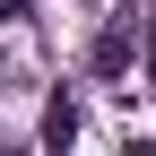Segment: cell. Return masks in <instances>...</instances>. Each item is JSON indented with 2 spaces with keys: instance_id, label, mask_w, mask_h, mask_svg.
I'll return each mask as SVG.
<instances>
[{
  "instance_id": "obj_2",
  "label": "cell",
  "mask_w": 156,
  "mask_h": 156,
  "mask_svg": "<svg viewBox=\"0 0 156 156\" xmlns=\"http://www.w3.org/2000/svg\"><path fill=\"white\" fill-rule=\"evenodd\" d=\"M69 139H78V104L52 95V104H44V147H69Z\"/></svg>"
},
{
  "instance_id": "obj_3",
  "label": "cell",
  "mask_w": 156,
  "mask_h": 156,
  "mask_svg": "<svg viewBox=\"0 0 156 156\" xmlns=\"http://www.w3.org/2000/svg\"><path fill=\"white\" fill-rule=\"evenodd\" d=\"M139 44H147V78H156V9L139 17Z\"/></svg>"
},
{
  "instance_id": "obj_1",
  "label": "cell",
  "mask_w": 156,
  "mask_h": 156,
  "mask_svg": "<svg viewBox=\"0 0 156 156\" xmlns=\"http://www.w3.org/2000/svg\"><path fill=\"white\" fill-rule=\"evenodd\" d=\"M130 44H139V17H113V26L87 44V69H95V78H122V69H130Z\"/></svg>"
},
{
  "instance_id": "obj_4",
  "label": "cell",
  "mask_w": 156,
  "mask_h": 156,
  "mask_svg": "<svg viewBox=\"0 0 156 156\" xmlns=\"http://www.w3.org/2000/svg\"><path fill=\"white\" fill-rule=\"evenodd\" d=\"M26 9H35V0H0V26H9V17H26Z\"/></svg>"
}]
</instances>
